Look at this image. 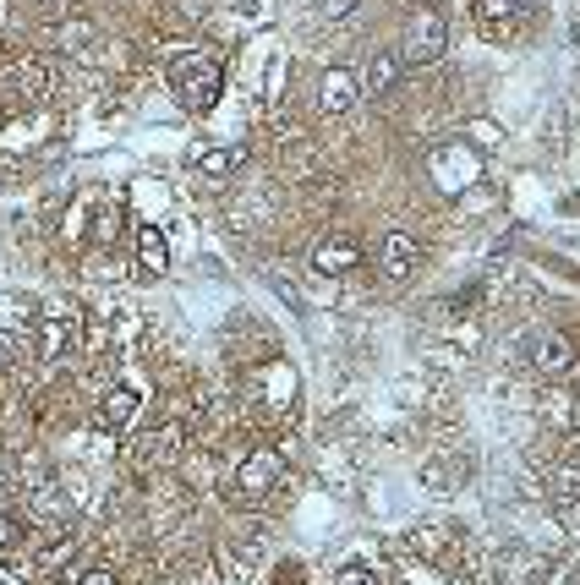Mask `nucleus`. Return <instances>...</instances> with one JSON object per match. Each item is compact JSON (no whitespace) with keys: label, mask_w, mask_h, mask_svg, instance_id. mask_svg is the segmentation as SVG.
Here are the masks:
<instances>
[{"label":"nucleus","mask_w":580,"mask_h":585,"mask_svg":"<svg viewBox=\"0 0 580 585\" xmlns=\"http://www.w3.org/2000/svg\"><path fill=\"white\" fill-rule=\"evenodd\" d=\"M219 88H225V72H219L214 55H181L170 66V93L187 115H208L219 104Z\"/></svg>","instance_id":"obj_1"},{"label":"nucleus","mask_w":580,"mask_h":585,"mask_svg":"<svg viewBox=\"0 0 580 585\" xmlns=\"http://www.w3.org/2000/svg\"><path fill=\"white\" fill-rule=\"evenodd\" d=\"M444 44H449V28H444V11H433V6H422L411 22H405V39H400V61H411V66H433L438 55H444Z\"/></svg>","instance_id":"obj_2"},{"label":"nucleus","mask_w":580,"mask_h":585,"mask_svg":"<svg viewBox=\"0 0 580 585\" xmlns=\"http://www.w3.org/2000/svg\"><path fill=\"white\" fill-rule=\"evenodd\" d=\"M285 471V454L280 449H252L247 460L236 465V476H230V493L236 498H263L274 482H280Z\"/></svg>","instance_id":"obj_3"},{"label":"nucleus","mask_w":580,"mask_h":585,"mask_svg":"<svg viewBox=\"0 0 580 585\" xmlns=\"http://www.w3.org/2000/svg\"><path fill=\"white\" fill-rule=\"evenodd\" d=\"M433 186L438 192H449V197H460L471 181H477V154H471L466 143H449V148H438L433 154Z\"/></svg>","instance_id":"obj_4"},{"label":"nucleus","mask_w":580,"mask_h":585,"mask_svg":"<svg viewBox=\"0 0 580 585\" xmlns=\"http://www.w3.org/2000/svg\"><path fill=\"white\" fill-rule=\"evenodd\" d=\"M356 99H362V77H356L351 66H334V72H323V88H318L323 115H345Z\"/></svg>","instance_id":"obj_5"},{"label":"nucleus","mask_w":580,"mask_h":585,"mask_svg":"<svg viewBox=\"0 0 580 585\" xmlns=\"http://www.w3.org/2000/svg\"><path fill=\"white\" fill-rule=\"evenodd\" d=\"M416 263H422V252H416L411 236H384V247H378V268H384V279H394V285H405V279L416 274Z\"/></svg>","instance_id":"obj_6"},{"label":"nucleus","mask_w":580,"mask_h":585,"mask_svg":"<svg viewBox=\"0 0 580 585\" xmlns=\"http://www.w3.org/2000/svg\"><path fill=\"white\" fill-rule=\"evenodd\" d=\"M531 356H537V367L548 372V378H570L575 372V339L570 334H542Z\"/></svg>","instance_id":"obj_7"},{"label":"nucleus","mask_w":580,"mask_h":585,"mask_svg":"<svg viewBox=\"0 0 580 585\" xmlns=\"http://www.w3.org/2000/svg\"><path fill=\"white\" fill-rule=\"evenodd\" d=\"M137 405H143V400H137V389L115 383V389L99 400V427H104V432H126V427L137 421Z\"/></svg>","instance_id":"obj_8"},{"label":"nucleus","mask_w":580,"mask_h":585,"mask_svg":"<svg viewBox=\"0 0 580 585\" xmlns=\"http://www.w3.org/2000/svg\"><path fill=\"white\" fill-rule=\"evenodd\" d=\"M477 22L487 39H509L520 28V0H477Z\"/></svg>","instance_id":"obj_9"},{"label":"nucleus","mask_w":580,"mask_h":585,"mask_svg":"<svg viewBox=\"0 0 580 585\" xmlns=\"http://www.w3.org/2000/svg\"><path fill=\"white\" fill-rule=\"evenodd\" d=\"M137 263H143L148 274H165V268H170V241H165V230H154V225L137 230Z\"/></svg>","instance_id":"obj_10"},{"label":"nucleus","mask_w":580,"mask_h":585,"mask_svg":"<svg viewBox=\"0 0 580 585\" xmlns=\"http://www.w3.org/2000/svg\"><path fill=\"white\" fill-rule=\"evenodd\" d=\"M312 263H318L323 274H345V268H356V263H362V252H356V241H323Z\"/></svg>","instance_id":"obj_11"},{"label":"nucleus","mask_w":580,"mask_h":585,"mask_svg":"<svg viewBox=\"0 0 580 585\" xmlns=\"http://www.w3.org/2000/svg\"><path fill=\"white\" fill-rule=\"evenodd\" d=\"M394 72H400V55H373L362 72V88L367 93H389L394 88Z\"/></svg>","instance_id":"obj_12"},{"label":"nucleus","mask_w":580,"mask_h":585,"mask_svg":"<svg viewBox=\"0 0 580 585\" xmlns=\"http://www.w3.org/2000/svg\"><path fill=\"white\" fill-rule=\"evenodd\" d=\"M236 165H241L236 148H203V154H197V175H208V181H225Z\"/></svg>","instance_id":"obj_13"},{"label":"nucleus","mask_w":580,"mask_h":585,"mask_svg":"<svg viewBox=\"0 0 580 585\" xmlns=\"http://www.w3.org/2000/svg\"><path fill=\"white\" fill-rule=\"evenodd\" d=\"M17 88L28 93V99H39V93H44V66H22V72H17Z\"/></svg>","instance_id":"obj_14"},{"label":"nucleus","mask_w":580,"mask_h":585,"mask_svg":"<svg viewBox=\"0 0 580 585\" xmlns=\"http://www.w3.org/2000/svg\"><path fill=\"white\" fill-rule=\"evenodd\" d=\"M334 585H384L373 575V569H362V564H351V569H340V575H334Z\"/></svg>","instance_id":"obj_15"},{"label":"nucleus","mask_w":580,"mask_h":585,"mask_svg":"<svg viewBox=\"0 0 580 585\" xmlns=\"http://www.w3.org/2000/svg\"><path fill=\"white\" fill-rule=\"evenodd\" d=\"M22 542V520H11V514H0V547H17Z\"/></svg>","instance_id":"obj_16"},{"label":"nucleus","mask_w":580,"mask_h":585,"mask_svg":"<svg viewBox=\"0 0 580 585\" xmlns=\"http://www.w3.org/2000/svg\"><path fill=\"white\" fill-rule=\"evenodd\" d=\"M77 585H115V575H110V569H88V575L77 580Z\"/></svg>","instance_id":"obj_17"},{"label":"nucleus","mask_w":580,"mask_h":585,"mask_svg":"<svg viewBox=\"0 0 580 585\" xmlns=\"http://www.w3.org/2000/svg\"><path fill=\"white\" fill-rule=\"evenodd\" d=\"M345 6H351V0H323V11H329V17H334V11H345Z\"/></svg>","instance_id":"obj_18"}]
</instances>
